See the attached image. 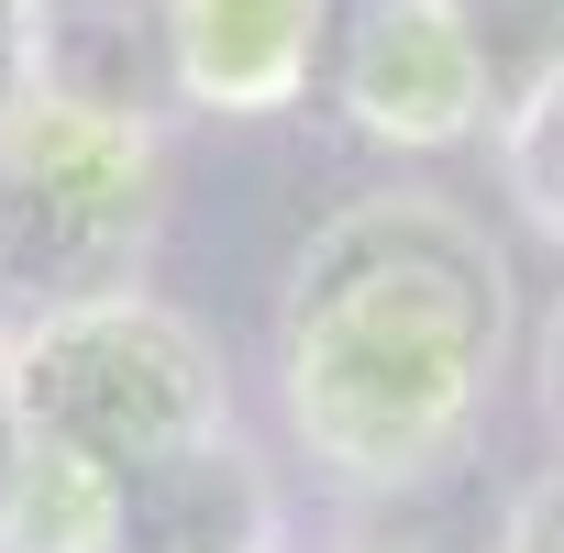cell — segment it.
Instances as JSON below:
<instances>
[{
    "mask_svg": "<svg viewBox=\"0 0 564 553\" xmlns=\"http://www.w3.org/2000/svg\"><path fill=\"white\" fill-rule=\"evenodd\" d=\"M509 366V254L454 188L344 199L276 289V410L344 498L465 465Z\"/></svg>",
    "mask_w": 564,
    "mask_h": 553,
    "instance_id": "obj_1",
    "label": "cell"
},
{
    "mask_svg": "<svg viewBox=\"0 0 564 553\" xmlns=\"http://www.w3.org/2000/svg\"><path fill=\"white\" fill-rule=\"evenodd\" d=\"M166 133L23 100L0 122V355L100 300H144L166 243Z\"/></svg>",
    "mask_w": 564,
    "mask_h": 553,
    "instance_id": "obj_2",
    "label": "cell"
},
{
    "mask_svg": "<svg viewBox=\"0 0 564 553\" xmlns=\"http://www.w3.org/2000/svg\"><path fill=\"white\" fill-rule=\"evenodd\" d=\"M12 410L34 443H67V454L133 476L155 454L232 432V377H221V344L144 289V300H100V311L12 344Z\"/></svg>",
    "mask_w": 564,
    "mask_h": 553,
    "instance_id": "obj_3",
    "label": "cell"
},
{
    "mask_svg": "<svg viewBox=\"0 0 564 553\" xmlns=\"http://www.w3.org/2000/svg\"><path fill=\"white\" fill-rule=\"evenodd\" d=\"M333 111L366 144L443 155V144L487 133V78H476L443 0H366L344 23V56H333Z\"/></svg>",
    "mask_w": 564,
    "mask_h": 553,
    "instance_id": "obj_4",
    "label": "cell"
},
{
    "mask_svg": "<svg viewBox=\"0 0 564 553\" xmlns=\"http://www.w3.org/2000/svg\"><path fill=\"white\" fill-rule=\"evenodd\" d=\"M333 45V0H166L177 111L210 122H276L300 111Z\"/></svg>",
    "mask_w": 564,
    "mask_h": 553,
    "instance_id": "obj_5",
    "label": "cell"
},
{
    "mask_svg": "<svg viewBox=\"0 0 564 553\" xmlns=\"http://www.w3.org/2000/svg\"><path fill=\"white\" fill-rule=\"evenodd\" d=\"M34 100L122 133L177 122V56L166 0H34Z\"/></svg>",
    "mask_w": 564,
    "mask_h": 553,
    "instance_id": "obj_6",
    "label": "cell"
},
{
    "mask_svg": "<svg viewBox=\"0 0 564 553\" xmlns=\"http://www.w3.org/2000/svg\"><path fill=\"white\" fill-rule=\"evenodd\" d=\"M276 542H289V509L243 432H210L122 476V553H276Z\"/></svg>",
    "mask_w": 564,
    "mask_h": 553,
    "instance_id": "obj_7",
    "label": "cell"
},
{
    "mask_svg": "<svg viewBox=\"0 0 564 553\" xmlns=\"http://www.w3.org/2000/svg\"><path fill=\"white\" fill-rule=\"evenodd\" d=\"M0 553H122V476L23 432L0 465Z\"/></svg>",
    "mask_w": 564,
    "mask_h": 553,
    "instance_id": "obj_8",
    "label": "cell"
},
{
    "mask_svg": "<svg viewBox=\"0 0 564 553\" xmlns=\"http://www.w3.org/2000/svg\"><path fill=\"white\" fill-rule=\"evenodd\" d=\"M443 12H454V34L487 78V122L564 78V0H443Z\"/></svg>",
    "mask_w": 564,
    "mask_h": 553,
    "instance_id": "obj_9",
    "label": "cell"
},
{
    "mask_svg": "<svg viewBox=\"0 0 564 553\" xmlns=\"http://www.w3.org/2000/svg\"><path fill=\"white\" fill-rule=\"evenodd\" d=\"M344 553H498V509H476V498H465V465H454V476H432V487L355 498Z\"/></svg>",
    "mask_w": 564,
    "mask_h": 553,
    "instance_id": "obj_10",
    "label": "cell"
},
{
    "mask_svg": "<svg viewBox=\"0 0 564 553\" xmlns=\"http://www.w3.org/2000/svg\"><path fill=\"white\" fill-rule=\"evenodd\" d=\"M498 188H509V210L564 254V78L531 89L520 111H498Z\"/></svg>",
    "mask_w": 564,
    "mask_h": 553,
    "instance_id": "obj_11",
    "label": "cell"
},
{
    "mask_svg": "<svg viewBox=\"0 0 564 553\" xmlns=\"http://www.w3.org/2000/svg\"><path fill=\"white\" fill-rule=\"evenodd\" d=\"M498 553H564V465H542L531 487H509V509H498Z\"/></svg>",
    "mask_w": 564,
    "mask_h": 553,
    "instance_id": "obj_12",
    "label": "cell"
},
{
    "mask_svg": "<svg viewBox=\"0 0 564 553\" xmlns=\"http://www.w3.org/2000/svg\"><path fill=\"white\" fill-rule=\"evenodd\" d=\"M34 100V0H0V122Z\"/></svg>",
    "mask_w": 564,
    "mask_h": 553,
    "instance_id": "obj_13",
    "label": "cell"
},
{
    "mask_svg": "<svg viewBox=\"0 0 564 553\" xmlns=\"http://www.w3.org/2000/svg\"><path fill=\"white\" fill-rule=\"evenodd\" d=\"M531 399H542V432H553V454H564V300H553V322H542V344H531Z\"/></svg>",
    "mask_w": 564,
    "mask_h": 553,
    "instance_id": "obj_14",
    "label": "cell"
},
{
    "mask_svg": "<svg viewBox=\"0 0 564 553\" xmlns=\"http://www.w3.org/2000/svg\"><path fill=\"white\" fill-rule=\"evenodd\" d=\"M23 454V410H12V355H0V465Z\"/></svg>",
    "mask_w": 564,
    "mask_h": 553,
    "instance_id": "obj_15",
    "label": "cell"
}]
</instances>
